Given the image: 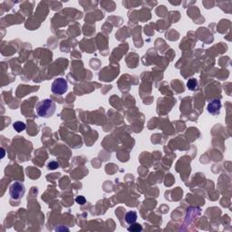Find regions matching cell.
Listing matches in <instances>:
<instances>
[{"label": "cell", "instance_id": "1", "mask_svg": "<svg viewBox=\"0 0 232 232\" xmlns=\"http://www.w3.org/2000/svg\"><path fill=\"white\" fill-rule=\"evenodd\" d=\"M55 109H56L55 104L51 99H44L40 101L35 107L37 114H38V116L43 118H49L54 115Z\"/></svg>", "mask_w": 232, "mask_h": 232}, {"label": "cell", "instance_id": "2", "mask_svg": "<svg viewBox=\"0 0 232 232\" xmlns=\"http://www.w3.org/2000/svg\"><path fill=\"white\" fill-rule=\"evenodd\" d=\"M52 93L57 95H62L65 93L68 90V83L64 78H56L51 86Z\"/></svg>", "mask_w": 232, "mask_h": 232}, {"label": "cell", "instance_id": "3", "mask_svg": "<svg viewBox=\"0 0 232 232\" xmlns=\"http://www.w3.org/2000/svg\"><path fill=\"white\" fill-rule=\"evenodd\" d=\"M25 185L21 182H14L9 188V194L11 196V199L15 200L21 199L25 195Z\"/></svg>", "mask_w": 232, "mask_h": 232}, {"label": "cell", "instance_id": "4", "mask_svg": "<svg viewBox=\"0 0 232 232\" xmlns=\"http://www.w3.org/2000/svg\"><path fill=\"white\" fill-rule=\"evenodd\" d=\"M221 109V103L218 99H213L208 104V112L212 115H218L220 113Z\"/></svg>", "mask_w": 232, "mask_h": 232}, {"label": "cell", "instance_id": "5", "mask_svg": "<svg viewBox=\"0 0 232 232\" xmlns=\"http://www.w3.org/2000/svg\"><path fill=\"white\" fill-rule=\"evenodd\" d=\"M137 220V213L135 211H129L125 215V221L128 224H133Z\"/></svg>", "mask_w": 232, "mask_h": 232}, {"label": "cell", "instance_id": "6", "mask_svg": "<svg viewBox=\"0 0 232 232\" xmlns=\"http://www.w3.org/2000/svg\"><path fill=\"white\" fill-rule=\"evenodd\" d=\"M198 86H199V83H198V80H196L195 78H192L188 81L187 83V87L189 88V90L191 91H195L198 89Z\"/></svg>", "mask_w": 232, "mask_h": 232}, {"label": "cell", "instance_id": "7", "mask_svg": "<svg viewBox=\"0 0 232 232\" xmlns=\"http://www.w3.org/2000/svg\"><path fill=\"white\" fill-rule=\"evenodd\" d=\"M13 127L14 129L17 132H21L22 131H24L26 129V123H24L23 121H16L14 124H13Z\"/></svg>", "mask_w": 232, "mask_h": 232}, {"label": "cell", "instance_id": "8", "mask_svg": "<svg viewBox=\"0 0 232 232\" xmlns=\"http://www.w3.org/2000/svg\"><path fill=\"white\" fill-rule=\"evenodd\" d=\"M128 230L132 232H139L142 230V227L140 225V224H137V223H133V224H131V226L128 228Z\"/></svg>", "mask_w": 232, "mask_h": 232}, {"label": "cell", "instance_id": "9", "mask_svg": "<svg viewBox=\"0 0 232 232\" xmlns=\"http://www.w3.org/2000/svg\"><path fill=\"white\" fill-rule=\"evenodd\" d=\"M76 201L77 203H79V204H81V205H83V204H85V202H86L85 198L83 197V196H79V197H77V198L76 199Z\"/></svg>", "mask_w": 232, "mask_h": 232}, {"label": "cell", "instance_id": "10", "mask_svg": "<svg viewBox=\"0 0 232 232\" xmlns=\"http://www.w3.org/2000/svg\"><path fill=\"white\" fill-rule=\"evenodd\" d=\"M58 166H59V165H58L57 162H55V161H51V162L48 164V169H50V170H54V169H56Z\"/></svg>", "mask_w": 232, "mask_h": 232}, {"label": "cell", "instance_id": "11", "mask_svg": "<svg viewBox=\"0 0 232 232\" xmlns=\"http://www.w3.org/2000/svg\"><path fill=\"white\" fill-rule=\"evenodd\" d=\"M1 151H2V158H3V157L5 156V150L2 148V149H1Z\"/></svg>", "mask_w": 232, "mask_h": 232}]
</instances>
